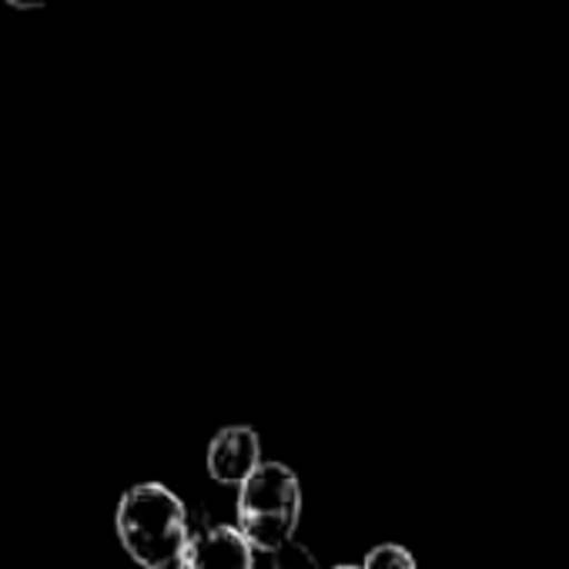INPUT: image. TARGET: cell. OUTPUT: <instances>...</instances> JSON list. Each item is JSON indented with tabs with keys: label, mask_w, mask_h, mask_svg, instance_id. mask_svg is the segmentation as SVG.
I'll use <instances>...</instances> for the list:
<instances>
[{
	"label": "cell",
	"mask_w": 569,
	"mask_h": 569,
	"mask_svg": "<svg viewBox=\"0 0 569 569\" xmlns=\"http://www.w3.org/2000/svg\"><path fill=\"white\" fill-rule=\"evenodd\" d=\"M118 539L141 569L178 566L188 546V509L161 482L131 486L114 512Z\"/></svg>",
	"instance_id": "cell-1"
},
{
	"label": "cell",
	"mask_w": 569,
	"mask_h": 569,
	"mask_svg": "<svg viewBox=\"0 0 569 569\" xmlns=\"http://www.w3.org/2000/svg\"><path fill=\"white\" fill-rule=\"evenodd\" d=\"M238 532L251 549L278 552L292 542L302 519V482L284 462H261L238 486Z\"/></svg>",
	"instance_id": "cell-2"
},
{
	"label": "cell",
	"mask_w": 569,
	"mask_h": 569,
	"mask_svg": "<svg viewBox=\"0 0 569 569\" xmlns=\"http://www.w3.org/2000/svg\"><path fill=\"white\" fill-rule=\"evenodd\" d=\"M178 569H254V549L238 526H208L188 536Z\"/></svg>",
	"instance_id": "cell-3"
},
{
	"label": "cell",
	"mask_w": 569,
	"mask_h": 569,
	"mask_svg": "<svg viewBox=\"0 0 569 569\" xmlns=\"http://www.w3.org/2000/svg\"><path fill=\"white\" fill-rule=\"evenodd\" d=\"M208 476L221 486H241L261 466V442L251 426H224L208 446Z\"/></svg>",
	"instance_id": "cell-4"
},
{
	"label": "cell",
	"mask_w": 569,
	"mask_h": 569,
	"mask_svg": "<svg viewBox=\"0 0 569 569\" xmlns=\"http://www.w3.org/2000/svg\"><path fill=\"white\" fill-rule=\"evenodd\" d=\"M362 569H419L416 566V556L406 549V546H396V542H382L376 549H369Z\"/></svg>",
	"instance_id": "cell-5"
},
{
	"label": "cell",
	"mask_w": 569,
	"mask_h": 569,
	"mask_svg": "<svg viewBox=\"0 0 569 569\" xmlns=\"http://www.w3.org/2000/svg\"><path fill=\"white\" fill-rule=\"evenodd\" d=\"M11 8H24V11H31V8H44L48 0H8Z\"/></svg>",
	"instance_id": "cell-6"
},
{
	"label": "cell",
	"mask_w": 569,
	"mask_h": 569,
	"mask_svg": "<svg viewBox=\"0 0 569 569\" xmlns=\"http://www.w3.org/2000/svg\"><path fill=\"white\" fill-rule=\"evenodd\" d=\"M332 569H362V566H349V562H342V566H332Z\"/></svg>",
	"instance_id": "cell-7"
}]
</instances>
